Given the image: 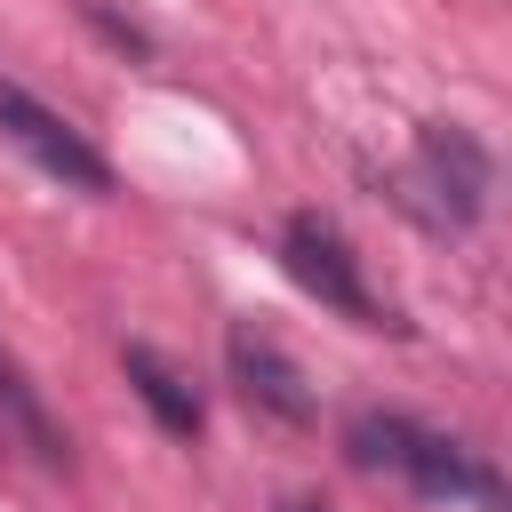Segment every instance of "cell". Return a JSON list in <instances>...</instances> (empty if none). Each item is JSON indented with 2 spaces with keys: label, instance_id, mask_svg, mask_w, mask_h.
Listing matches in <instances>:
<instances>
[{
  "label": "cell",
  "instance_id": "6da1fadb",
  "mask_svg": "<svg viewBox=\"0 0 512 512\" xmlns=\"http://www.w3.org/2000/svg\"><path fill=\"white\" fill-rule=\"evenodd\" d=\"M344 456H352L360 472L408 480V488L432 496V504H472V512H504V504H512V496H504V472H496L480 448H464V440H448V432H432V424H416V416H400V408H360V416L344 424Z\"/></svg>",
  "mask_w": 512,
  "mask_h": 512
},
{
  "label": "cell",
  "instance_id": "7a4b0ae2",
  "mask_svg": "<svg viewBox=\"0 0 512 512\" xmlns=\"http://www.w3.org/2000/svg\"><path fill=\"white\" fill-rule=\"evenodd\" d=\"M280 264H288V280L320 304V312H336V320H352V328H408L376 288H368V272H360V256H352V240L320 216V208H296L288 224H280Z\"/></svg>",
  "mask_w": 512,
  "mask_h": 512
},
{
  "label": "cell",
  "instance_id": "ba28073f",
  "mask_svg": "<svg viewBox=\"0 0 512 512\" xmlns=\"http://www.w3.org/2000/svg\"><path fill=\"white\" fill-rule=\"evenodd\" d=\"M280 512H328L320 496H280Z\"/></svg>",
  "mask_w": 512,
  "mask_h": 512
},
{
  "label": "cell",
  "instance_id": "3957f363",
  "mask_svg": "<svg viewBox=\"0 0 512 512\" xmlns=\"http://www.w3.org/2000/svg\"><path fill=\"white\" fill-rule=\"evenodd\" d=\"M0 136L40 168V176H56L64 192H88V200H112V160L56 112V104H40L24 80H0Z\"/></svg>",
  "mask_w": 512,
  "mask_h": 512
},
{
  "label": "cell",
  "instance_id": "52a82bcc",
  "mask_svg": "<svg viewBox=\"0 0 512 512\" xmlns=\"http://www.w3.org/2000/svg\"><path fill=\"white\" fill-rule=\"evenodd\" d=\"M120 376H128V392L152 408V424H160L168 440H200L208 408H200V392L184 384V368H176L168 352H152V344H120Z\"/></svg>",
  "mask_w": 512,
  "mask_h": 512
},
{
  "label": "cell",
  "instance_id": "277c9868",
  "mask_svg": "<svg viewBox=\"0 0 512 512\" xmlns=\"http://www.w3.org/2000/svg\"><path fill=\"white\" fill-rule=\"evenodd\" d=\"M416 184L432 192V224L464 232L488 216V192H496V152L464 128V120H424L416 128V152H408Z\"/></svg>",
  "mask_w": 512,
  "mask_h": 512
},
{
  "label": "cell",
  "instance_id": "5b68a950",
  "mask_svg": "<svg viewBox=\"0 0 512 512\" xmlns=\"http://www.w3.org/2000/svg\"><path fill=\"white\" fill-rule=\"evenodd\" d=\"M224 368H232V384H240V400H248L256 416H272V424H288V432L320 424V400H312L304 368H296L256 320H232V328H224Z\"/></svg>",
  "mask_w": 512,
  "mask_h": 512
},
{
  "label": "cell",
  "instance_id": "8992f818",
  "mask_svg": "<svg viewBox=\"0 0 512 512\" xmlns=\"http://www.w3.org/2000/svg\"><path fill=\"white\" fill-rule=\"evenodd\" d=\"M0 440H16L32 464H48V472H72V432L56 424V408H48V392L32 384V368L0 344Z\"/></svg>",
  "mask_w": 512,
  "mask_h": 512
}]
</instances>
